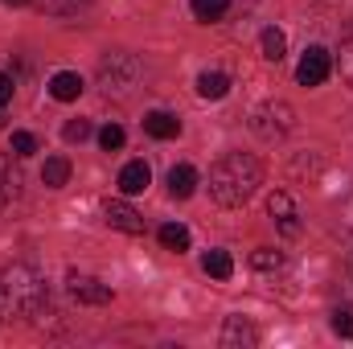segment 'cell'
Returning <instances> with one entry per match:
<instances>
[{"label": "cell", "instance_id": "obj_1", "mask_svg": "<svg viewBox=\"0 0 353 349\" xmlns=\"http://www.w3.org/2000/svg\"><path fill=\"white\" fill-rule=\"evenodd\" d=\"M46 300H50V288L37 267L12 263L0 271V321H29L46 312Z\"/></svg>", "mask_w": 353, "mask_h": 349}, {"label": "cell", "instance_id": "obj_2", "mask_svg": "<svg viewBox=\"0 0 353 349\" xmlns=\"http://www.w3.org/2000/svg\"><path fill=\"white\" fill-rule=\"evenodd\" d=\"M263 185V165L251 152H226L214 169H210V197L226 210L247 206L251 193Z\"/></svg>", "mask_w": 353, "mask_h": 349}, {"label": "cell", "instance_id": "obj_3", "mask_svg": "<svg viewBox=\"0 0 353 349\" xmlns=\"http://www.w3.org/2000/svg\"><path fill=\"white\" fill-rule=\"evenodd\" d=\"M140 79H144V66L128 50H115V54H107L99 62V87L107 94H115V99H128L132 90L140 87Z\"/></svg>", "mask_w": 353, "mask_h": 349}, {"label": "cell", "instance_id": "obj_4", "mask_svg": "<svg viewBox=\"0 0 353 349\" xmlns=\"http://www.w3.org/2000/svg\"><path fill=\"white\" fill-rule=\"evenodd\" d=\"M251 128H255L263 140H283V136L296 128V107L283 103V99H271V103H263V107L255 111Z\"/></svg>", "mask_w": 353, "mask_h": 349}, {"label": "cell", "instance_id": "obj_5", "mask_svg": "<svg viewBox=\"0 0 353 349\" xmlns=\"http://www.w3.org/2000/svg\"><path fill=\"white\" fill-rule=\"evenodd\" d=\"M329 70H333L329 50L325 46H308L304 58H300V66H296V79H300V87H321L329 79Z\"/></svg>", "mask_w": 353, "mask_h": 349}, {"label": "cell", "instance_id": "obj_6", "mask_svg": "<svg viewBox=\"0 0 353 349\" xmlns=\"http://www.w3.org/2000/svg\"><path fill=\"white\" fill-rule=\"evenodd\" d=\"M103 218H107V226H111V230H123V235H144V218H140V210H136V206H128L123 197L103 201Z\"/></svg>", "mask_w": 353, "mask_h": 349}, {"label": "cell", "instance_id": "obj_7", "mask_svg": "<svg viewBox=\"0 0 353 349\" xmlns=\"http://www.w3.org/2000/svg\"><path fill=\"white\" fill-rule=\"evenodd\" d=\"M267 214L275 218V226H279L288 239H296V235H300V214H296V201H292L283 189L267 197Z\"/></svg>", "mask_w": 353, "mask_h": 349}, {"label": "cell", "instance_id": "obj_8", "mask_svg": "<svg viewBox=\"0 0 353 349\" xmlns=\"http://www.w3.org/2000/svg\"><path fill=\"white\" fill-rule=\"evenodd\" d=\"M259 346V329L247 317H226L222 325V349H255Z\"/></svg>", "mask_w": 353, "mask_h": 349}, {"label": "cell", "instance_id": "obj_9", "mask_svg": "<svg viewBox=\"0 0 353 349\" xmlns=\"http://www.w3.org/2000/svg\"><path fill=\"white\" fill-rule=\"evenodd\" d=\"M70 283V296L79 300V304H111V288L103 283V279H94V275H70L66 279Z\"/></svg>", "mask_w": 353, "mask_h": 349}, {"label": "cell", "instance_id": "obj_10", "mask_svg": "<svg viewBox=\"0 0 353 349\" xmlns=\"http://www.w3.org/2000/svg\"><path fill=\"white\" fill-rule=\"evenodd\" d=\"M152 185V169L144 165V161H128L123 169H119V193L123 197H136V193H144Z\"/></svg>", "mask_w": 353, "mask_h": 349}, {"label": "cell", "instance_id": "obj_11", "mask_svg": "<svg viewBox=\"0 0 353 349\" xmlns=\"http://www.w3.org/2000/svg\"><path fill=\"white\" fill-rule=\"evenodd\" d=\"M144 132L152 140H173L176 132H181V119H176L173 111H148L144 115Z\"/></svg>", "mask_w": 353, "mask_h": 349}, {"label": "cell", "instance_id": "obj_12", "mask_svg": "<svg viewBox=\"0 0 353 349\" xmlns=\"http://www.w3.org/2000/svg\"><path fill=\"white\" fill-rule=\"evenodd\" d=\"M50 94H54L58 103H74V99L83 94V79H79L74 70H58V74L50 79Z\"/></svg>", "mask_w": 353, "mask_h": 349}, {"label": "cell", "instance_id": "obj_13", "mask_svg": "<svg viewBox=\"0 0 353 349\" xmlns=\"http://www.w3.org/2000/svg\"><path fill=\"white\" fill-rule=\"evenodd\" d=\"M193 189H197V169L193 165H173L169 169V193L176 201H185V197H193Z\"/></svg>", "mask_w": 353, "mask_h": 349}, {"label": "cell", "instance_id": "obj_14", "mask_svg": "<svg viewBox=\"0 0 353 349\" xmlns=\"http://www.w3.org/2000/svg\"><path fill=\"white\" fill-rule=\"evenodd\" d=\"M41 181H46V189H62V185L70 181V161H66V157H50V161L41 165Z\"/></svg>", "mask_w": 353, "mask_h": 349}, {"label": "cell", "instance_id": "obj_15", "mask_svg": "<svg viewBox=\"0 0 353 349\" xmlns=\"http://www.w3.org/2000/svg\"><path fill=\"white\" fill-rule=\"evenodd\" d=\"M226 90H230V79H226L222 70H205V74L197 79V94H201V99H226Z\"/></svg>", "mask_w": 353, "mask_h": 349}, {"label": "cell", "instance_id": "obj_16", "mask_svg": "<svg viewBox=\"0 0 353 349\" xmlns=\"http://www.w3.org/2000/svg\"><path fill=\"white\" fill-rule=\"evenodd\" d=\"M201 271H205V275H214V279H230V275H234V259H230L226 251H205Z\"/></svg>", "mask_w": 353, "mask_h": 349}, {"label": "cell", "instance_id": "obj_17", "mask_svg": "<svg viewBox=\"0 0 353 349\" xmlns=\"http://www.w3.org/2000/svg\"><path fill=\"white\" fill-rule=\"evenodd\" d=\"M21 193V173L8 165V157H0V206H8Z\"/></svg>", "mask_w": 353, "mask_h": 349}, {"label": "cell", "instance_id": "obj_18", "mask_svg": "<svg viewBox=\"0 0 353 349\" xmlns=\"http://www.w3.org/2000/svg\"><path fill=\"white\" fill-rule=\"evenodd\" d=\"M161 247H165V251H176V255L189 251V230H185L181 222H165V226H161Z\"/></svg>", "mask_w": 353, "mask_h": 349}, {"label": "cell", "instance_id": "obj_19", "mask_svg": "<svg viewBox=\"0 0 353 349\" xmlns=\"http://www.w3.org/2000/svg\"><path fill=\"white\" fill-rule=\"evenodd\" d=\"M283 54H288L283 29H263V58L267 62H283Z\"/></svg>", "mask_w": 353, "mask_h": 349}, {"label": "cell", "instance_id": "obj_20", "mask_svg": "<svg viewBox=\"0 0 353 349\" xmlns=\"http://www.w3.org/2000/svg\"><path fill=\"white\" fill-rule=\"evenodd\" d=\"M29 4H37L41 12H54V17H74V12H83L90 0H29Z\"/></svg>", "mask_w": 353, "mask_h": 349}, {"label": "cell", "instance_id": "obj_21", "mask_svg": "<svg viewBox=\"0 0 353 349\" xmlns=\"http://www.w3.org/2000/svg\"><path fill=\"white\" fill-rule=\"evenodd\" d=\"M189 8H193L197 21H218L230 8V0H189Z\"/></svg>", "mask_w": 353, "mask_h": 349}, {"label": "cell", "instance_id": "obj_22", "mask_svg": "<svg viewBox=\"0 0 353 349\" xmlns=\"http://www.w3.org/2000/svg\"><path fill=\"white\" fill-rule=\"evenodd\" d=\"M251 267H255V271H279V267H283V255L271 251V247H259V251L251 255Z\"/></svg>", "mask_w": 353, "mask_h": 349}, {"label": "cell", "instance_id": "obj_23", "mask_svg": "<svg viewBox=\"0 0 353 349\" xmlns=\"http://www.w3.org/2000/svg\"><path fill=\"white\" fill-rule=\"evenodd\" d=\"M123 140H128V136H123V128H119V123H107V128L99 132L103 152H119V148H123Z\"/></svg>", "mask_w": 353, "mask_h": 349}, {"label": "cell", "instance_id": "obj_24", "mask_svg": "<svg viewBox=\"0 0 353 349\" xmlns=\"http://www.w3.org/2000/svg\"><path fill=\"white\" fill-rule=\"evenodd\" d=\"M90 132H94V128H90V119H70L62 136H66V144H83V140H87Z\"/></svg>", "mask_w": 353, "mask_h": 349}, {"label": "cell", "instance_id": "obj_25", "mask_svg": "<svg viewBox=\"0 0 353 349\" xmlns=\"http://www.w3.org/2000/svg\"><path fill=\"white\" fill-rule=\"evenodd\" d=\"M12 152L17 157H33L37 152V136L33 132H12Z\"/></svg>", "mask_w": 353, "mask_h": 349}, {"label": "cell", "instance_id": "obj_26", "mask_svg": "<svg viewBox=\"0 0 353 349\" xmlns=\"http://www.w3.org/2000/svg\"><path fill=\"white\" fill-rule=\"evenodd\" d=\"M337 62H341V79L353 87V37H350V41H341V50H337Z\"/></svg>", "mask_w": 353, "mask_h": 349}, {"label": "cell", "instance_id": "obj_27", "mask_svg": "<svg viewBox=\"0 0 353 349\" xmlns=\"http://www.w3.org/2000/svg\"><path fill=\"white\" fill-rule=\"evenodd\" d=\"M333 333L337 337H353V312H345V308L333 312Z\"/></svg>", "mask_w": 353, "mask_h": 349}, {"label": "cell", "instance_id": "obj_28", "mask_svg": "<svg viewBox=\"0 0 353 349\" xmlns=\"http://www.w3.org/2000/svg\"><path fill=\"white\" fill-rule=\"evenodd\" d=\"M12 74H4V70H0V107H4V103H12Z\"/></svg>", "mask_w": 353, "mask_h": 349}, {"label": "cell", "instance_id": "obj_29", "mask_svg": "<svg viewBox=\"0 0 353 349\" xmlns=\"http://www.w3.org/2000/svg\"><path fill=\"white\" fill-rule=\"evenodd\" d=\"M4 4H12V8H17V4H29V0H4Z\"/></svg>", "mask_w": 353, "mask_h": 349}, {"label": "cell", "instance_id": "obj_30", "mask_svg": "<svg viewBox=\"0 0 353 349\" xmlns=\"http://www.w3.org/2000/svg\"><path fill=\"white\" fill-rule=\"evenodd\" d=\"M0 119H4V115H0Z\"/></svg>", "mask_w": 353, "mask_h": 349}]
</instances>
